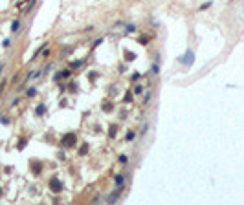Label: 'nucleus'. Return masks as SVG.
Masks as SVG:
<instances>
[{"label":"nucleus","mask_w":244,"mask_h":205,"mask_svg":"<svg viewBox=\"0 0 244 205\" xmlns=\"http://www.w3.org/2000/svg\"><path fill=\"white\" fill-rule=\"evenodd\" d=\"M77 145V134L75 132H66L61 137V147L63 148H73Z\"/></svg>","instance_id":"nucleus-1"},{"label":"nucleus","mask_w":244,"mask_h":205,"mask_svg":"<svg viewBox=\"0 0 244 205\" xmlns=\"http://www.w3.org/2000/svg\"><path fill=\"white\" fill-rule=\"evenodd\" d=\"M50 191L52 192H55V194H59L63 191V181H61V178L59 176H53V178H50Z\"/></svg>","instance_id":"nucleus-2"},{"label":"nucleus","mask_w":244,"mask_h":205,"mask_svg":"<svg viewBox=\"0 0 244 205\" xmlns=\"http://www.w3.org/2000/svg\"><path fill=\"white\" fill-rule=\"evenodd\" d=\"M29 167H31V172L35 174V176H39V174L42 172V163H41V161H37V159H31Z\"/></svg>","instance_id":"nucleus-3"},{"label":"nucleus","mask_w":244,"mask_h":205,"mask_svg":"<svg viewBox=\"0 0 244 205\" xmlns=\"http://www.w3.org/2000/svg\"><path fill=\"white\" fill-rule=\"evenodd\" d=\"M123 59H125L127 62H132L134 59H136V53L130 51V49H125V51H123Z\"/></svg>","instance_id":"nucleus-4"},{"label":"nucleus","mask_w":244,"mask_h":205,"mask_svg":"<svg viewBox=\"0 0 244 205\" xmlns=\"http://www.w3.org/2000/svg\"><path fill=\"white\" fill-rule=\"evenodd\" d=\"M44 114H46V104H44V103H41L37 108H35V116H37V117H42Z\"/></svg>","instance_id":"nucleus-5"},{"label":"nucleus","mask_w":244,"mask_h":205,"mask_svg":"<svg viewBox=\"0 0 244 205\" xmlns=\"http://www.w3.org/2000/svg\"><path fill=\"white\" fill-rule=\"evenodd\" d=\"M46 46H48V42H42V44H41V46H39L37 49H35V53H33V57H31V61H35V59H37V57H41V53H42V49H44V48H46Z\"/></svg>","instance_id":"nucleus-6"},{"label":"nucleus","mask_w":244,"mask_h":205,"mask_svg":"<svg viewBox=\"0 0 244 205\" xmlns=\"http://www.w3.org/2000/svg\"><path fill=\"white\" fill-rule=\"evenodd\" d=\"M125 179H127V174H123V172H119L116 178H114V183L116 185H123L125 183Z\"/></svg>","instance_id":"nucleus-7"},{"label":"nucleus","mask_w":244,"mask_h":205,"mask_svg":"<svg viewBox=\"0 0 244 205\" xmlns=\"http://www.w3.org/2000/svg\"><path fill=\"white\" fill-rule=\"evenodd\" d=\"M101 108H103L105 114H108V112H112V110H114V104H112V101H105Z\"/></svg>","instance_id":"nucleus-8"},{"label":"nucleus","mask_w":244,"mask_h":205,"mask_svg":"<svg viewBox=\"0 0 244 205\" xmlns=\"http://www.w3.org/2000/svg\"><path fill=\"white\" fill-rule=\"evenodd\" d=\"M182 62H184V64H187V66H191V64H193V53H191V51H187V55H184Z\"/></svg>","instance_id":"nucleus-9"},{"label":"nucleus","mask_w":244,"mask_h":205,"mask_svg":"<svg viewBox=\"0 0 244 205\" xmlns=\"http://www.w3.org/2000/svg\"><path fill=\"white\" fill-rule=\"evenodd\" d=\"M26 145H28V137H20L17 141V148H18V150H22V148H26Z\"/></svg>","instance_id":"nucleus-10"},{"label":"nucleus","mask_w":244,"mask_h":205,"mask_svg":"<svg viewBox=\"0 0 244 205\" xmlns=\"http://www.w3.org/2000/svg\"><path fill=\"white\" fill-rule=\"evenodd\" d=\"M70 77H72V68L61 70V79H70Z\"/></svg>","instance_id":"nucleus-11"},{"label":"nucleus","mask_w":244,"mask_h":205,"mask_svg":"<svg viewBox=\"0 0 244 205\" xmlns=\"http://www.w3.org/2000/svg\"><path fill=\"white\" fill-rule=\"evenodd\" d=\"M37 95V88L35 86H29L28 90H26V97H35Z\"/></svg>","instance_id":"nucleus-12"},{"label":"nucleus","mask_w":244,"mask_h":205,"mask_svg":"<svg viewBox=\"0 0 244 205\" xmlns=\"http://www.w3.org/2000/svg\"><path fill=\"white\" fill-rule=\"evenodd\" d=\"M18 29H20V20L17 18V20H13V22H11V31H13V33H17Z\"/></svg>","instance_id":"nucleus-13"},{"label":"nucleus","mask_w":244,"mask_h":205,"mask_svg":"<svg viewBox=\"0 0 244 205\" xmlns=\"http://www.w3.org/2000/svg\"><path fill=\"white\" fill-rule=\"evenodd\" d=\"M143 92H145V90H143L141 84H136V86H134V90H132V93H134V95H141Z\"/></svg>","instance_id":"nucleus-14"},{"label":"nucleus","mask_w":244,"mask_h":205,"mask_svg":"<svg viewBox=\"0 0 244 205\" xmlns=\"http://www.w3.org/2000/svg\"><path fill=\"white\" fill-rule=\"evenodd\" d=\"M149 41H151V37H147V35H141V37L138 39V42L141 44V46H147V44H149Z\"/></svg>","instance_id":"nucleus-15"},{"label":"nucleus","mask_w":244,"mask_h":205,"mask_svg":"<svg viewBox=\"0 0 244 205\" xmlns=\"http://www.w3.org/2000/svg\"><path fill=\"white\" fill-rule=\"evenodd\" d=\"M116 134H118V124H110V128H108V136L116 137Z\"/></svg>","instance_id":"nucleus-16"},{"label":"nucleus","mask_w":244,"mask_h":205,"mask_svg":"<svg viewBox=\"0 0 244 205\" xmlns=\"http://www.w3.org/2000/svg\"><path fill=\"white\" fill-rule=\"evenodd\" d=\"M77 152H79V156H86V154H88V145L83 143V147H79Z\"/></svg>","instance_id":"nucleus-17"},{"label":"nucleus","mask_w":244,"mask_h":205,"mask_svg":"<svg viewBox=\"0 0 244 205\" xmlns=\"http://www.w3.org/2000/svg\"><path fill=\"white\" fill-rule=\"evenodd\" d=\"M35 2H37V0H28V6L24 7V15L31 11V9H33V6H35Z\"/></svg>","instance_id":"nucleus-18"},{"label":"nucleus","mask_w":244,"mask_h":205,"mask_svg":"<svg viewBox=\"0 0 244 205\" xmlns=\"http://www.w3.org/2000/svg\"><path fill=\"white\" fill-rule=\"evenodd\" d=\"M132 95H134V93H132V92H127V93H125V95H123V103H125V104H128V103H132Z\"/></svg>","instance_id":"nucleus-19"},{"label":"nucleus","mask_w":244,"mask_h":205,"mask_svg":"<svg viewBox=\"0 0 244 205\" xmlns=\"http://www.w3.org/2000/svg\"><path fill=\"white\" fill-rule=\"evenodd\" d=\"M151 73H154V75H158V73H160V64H158V62H154L152 66H151Z\"/></svg>","instance_id":"nucleus-20"},{"label":"nucleus","mask_w":244,"mask_h":205,"mask_svg":"<svg viewBox=\"0 0 244 205\" xmlns=\"http://www.w3.org/2000/svg\"><path fill=\"white\" fill-rule=\"evenodd\" d=\"M151 95H152L151 90H149V92H145V95H143V104H149V103H151Z\"/></svg>","instance_id":"nucleus-21"},{"label":"nucleus","mask_w":244,"mask_h":205,"mask_svg":"<svg viewBox=\"0 0 244 205\" xmlns=\"http://www.w3.org/2000/svg\"><path fill=\"white\" fill-rule=\"evenodd\" d=\"M136 31V26H134V24H127L125 26V33H134Z\"/></svg>","instance_id":"nucleus-22"},{"label":"nucleus","mask_w":244,"mask_h":205,"mask_svg":"<svg viewBox=\"0 0 244 205\" xmlns=\"http://www.w3.org/2000/svg\"><path fill=\"white\" fill-rule=\"evenodd\" d=\"M209 7H211V2H204L200 6V11H206V9H209Z\"/></svg>","instance_id":"nucleus-23"},{"label":"nucleus","mask_w":244,"mask_h":205,"mask_svg":"<svg viewBox=\"0 0 244 205\" xmlns=\"http://www.w3.org/2000/svg\"><path fill=\"white\" fill-rule=\"evenodd\" d=\"M134 137H136V132H128L127 136H125V139H127V141H132Z\"/></svg>","instance_id":"nucleus-24"},{"label":"nucleus","mask_w":244,"mask_h":205,"mask_svg":"<svg viewBox=\"0 0 244 205\" xmlns=\"http://www.w3.org/2000/svg\"><path fill=\"white\" fill-rule=\"evenodd\" d=\"M101 42H103V37H99V39H96V41H94V42H92V48H97V46H99V44H101Z\"/></svg>","instance_id":"nucleus-25"},{"label":"nucleus","mask_w":244,"mask_h":205,"mask_svg":"<svg viewBox=\"0 0 244 205\" xmlns=\"http://www.w3.org/2000/svg\"><path fill=\"white\" fill-rule=\"evenodd\" d=\"M83 64V61H75V62H70V68H79Z\"/></svg>","instance_id":"nucleus-26"},{"label":"nucleus","mask_w":244,"mask_h":205,"mask_svg":"<svg viewBox=\"0 0 244 205\" xmlns=\"http://www.w3.org/2000/svg\"><path fill=\"white\" fill-rule=\"evenodd\" d=\"M2 46H4V48H9V46H11V39H4Z\"/></svg>","instance_id":"nucleus-27"},{"label":"nucleus","mask_w":244,"mask_h":205,"mask_svg":"<svg viewBox=\"0 0 244 205\" xmlns=\"http://www.w3.org/2000/svg\"><path fill=\"white\" fill-rule=\"evenodd\" d=\"M119 163H121V165L128 163V158H127V156H119Z\"/></svg>","instance_id":"nucleus-28"},{"label":"nucleus","mask_w":244,"mask_h":205,"mask_svg":"<svg viewBox=\"0 0 244 205\" xmlns=\"http://www.w3.org/2000/svg\"><path fill=\"white\" fill-rule=\"evenodd\" d=\"M96 75H97V72H92V73H88V79L94 83V81H96Z\"/></svg>","instance_id":"nucleus-29"},{"label":"nucleus","mask_w":244,"mask_h":205,"mask_svg":"<svg viewBox=\"0 0 244 205\" xmlns=\"http://www.w3.org/2000/svg\"><path fill=\"white\" fill-rule=\"evenodd\" d=\"M0 123H2V124H9V123H11V119H9V117H2V119H0Z\"/></svg>","instance_id":"nucleus-30"},{"label":"nucleus","mask_w":244,"mask_h":205,"mask_svg":"<svg viewBox=\"0 0 244 205\" xmlns=\"http://www.w3.org/2000/svg\"><path fill=\"white\" fill-rule=\"evenodd\" d=\"M139 77H141V75H139V73H138V72H136V73H132V75H130V79H132V81H138V79H139Z\"/></svg>","instance_id":"nucleus-31"},{"label":"nucleus","mask_w":244,"mask_h":205,"mask_svg":"<svg viewBox=\"0 0 244 205\" xmlns=\"http://www.w3.org/2000/svg\"><path fill=\"white\" fill-rule=\"evenodd\" d=\"M53 81H61V72H57L55 75H53Z\"/></svg>","instance_id":"nucleus-32"},{"label":"nucleus","mask_w":244,"mask_h":205,"mask_svg":"<svg viewBox=\"0 0 244 205\" xmlns=\"http://www.w3.org/2000/svg\"><path fill=\"white\" fill-rule=\"evenodd\" d=\"M147 128H149V124H147V123H143V128H141V134H147Z\"/></svg>","instance_id":"nucleus-33"},{"label":"nucleus","mask_w":244,"mask_h":205,"mask_svg":"<svg viewBox=\"0 0 244 205\" xmlns=\"http://www.w3.org/2000/svg\"><path fill=\"white\" fill-rule=\"evenodd\" d=\"M4 88H6V81H2V83H0V93L4 92Z\"/></svg>","instance_id":"nucleus-34"},{"label":"nucleus","mask_w":244,"mask_h":205,"mask_svg":"<svg viewBox=\"0 0 244 205\" xmlns=\"http://www.w3.org/2000/svg\"><path fill=\"white\" fill-rule=\"evenodd\" d=\"M0 198H2V187H0Z\"/></svg>","instance_id":"nucleus-35"},{"label":"nucleus","mask_w":244,"mask_h":205,"mask_svg":"<svg viewBox=\"0 0 244 205\" xmlns=\"http://www.w3.org/2000/svg\"><path fill=\"white\" fill-rule=\"evenodd\" d=\"M0 119H2V114H0Z\"/></svg>","instance_id":"nucleus-36"}]
</instances>
